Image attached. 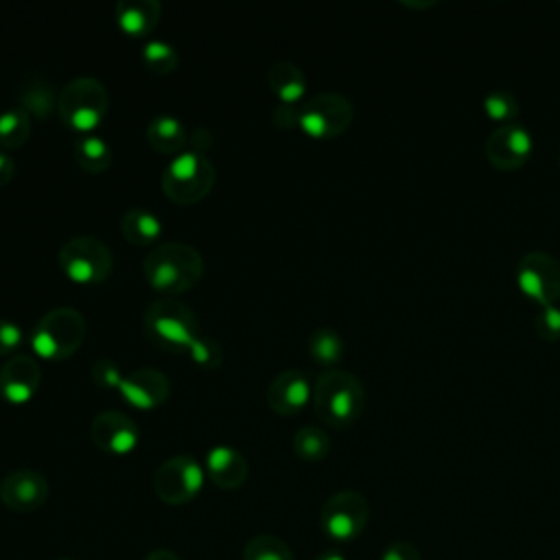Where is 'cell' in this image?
Segmentation results:
<instances>
[{
	"mask_svg": "<svg viewBox=\"0 0 560 560\" xmlns=\"http://www.w3.org/2000/svg\"><path fill=\"white\" fill-rule=\"evenodd\" d=\"M31 136V116L22 107H11L0 114V147L20 149Z\"/></svg>",
	"mask_w": 560,
	"mask_h": 560,
	"instance_id": "obj_27",
	"label": "cell"
},
{
	"mask_svg": "<svg viewBox=\"0 0 560 560\" xmlns=\"http://www.w3.org/2000/svg\"><path fill=\"white\" fill-rule=\"evenodd\" d=\"M188 357L192 359V363L195 365H199V368H203V370H217V368H221V363H223V350H221V346L214 341V339H210V337H197V341L188 348Z\"/></svg>",
	"mask_w": 560,
	"mask_h": 560,
	"instance_id": "obj_31",
	"label": "cell"
},
{
	"mask_svg": "<svg viewBox=\"0 0 560 560\" xmlns=\"http://www.w3.org/2000/svg\"><path fill=\"white\" fill-rule=\"evenodd\" d=\"M144 560H179V556L175 551H171V549H155Z\"/></svg>",
	"mask_w": 560,
	"mask_h": 560,
	"instance_id": "obj_38",
	"label": "cell"
},
{
	"mask_svg": "<svg viewBox=\"0 0 560 560\" xmlns=\"http://www.w3.org/2000/svg\"><path fill=\"white\" fill-rule=\"evenodd\" d=\"M311 396H313V385L308 376L298 368L278 372L267 385V394H265L269 409L276 411L278 416H293L302 411L311 400Z\"/></svg>",
	"mask_w": 560,
	"mask_h": 560,
	"instance_id": "obj_16",
	"label": "cell"
},
{
	"mask_svg": "<svg viewBox=\"0 0 560 560\" xmlns=\"http://www.w3.org/2000/svg\"><path fill=\"white\" fill-rule=\"evenodd\" d=\"M267 85L278 98V103L302 105L306 94V77L291 61H276L267 72Z\"/></svg>",
	"mask_w": 560,
	"mask_h": 560,
	"instance_id": "obj_21",
	"label": "cell"
},
{
	"mask_svg": "<svg viewBox=\"0 0 560 560\" xmlns=\"http://www.w3.org/2000/svg\"><path fill=\"white\" fill-rule=\"evenodd\" d=\"M109 107V94L103 81L94 77H77L68 81L59 94L57 101V112L61 122L77 131L88 136L94 131Z\"/></svg>",
	"mask_w": 560,
	"mask_h": 560,
	"instance_id": "obj_5",
	"label": "cell"
},
{
	"mask_svg": "<svg viewBox=\"0 0 560 560\" xmlns=\"http://www.w3.org/2000/svg\"><path fill=\"white\" fill-rule=\"evenodd\" d=\"M142 273L149 287L164 298L179 295L201 282L203 256L188 243H158L144 256Z\"/></svg>",
	"mask_w": 560,
	"mask_h": 560,
	"instance_id": "obj_1",
	"label": "cell"
},
{
	"mask_svg": "<svg viewBox=\"0 0 560 560\" xmlns=\"http://www.w3.org/2000/svg\"><path fill=\"white\" fill-rule=\"evenodd\" d=\"M558 166H560V153H558Z\"/></svg>",
	"mask_w": 560,
	"mask_h": 560,
	"instance_id": "obj_41",
	"label": "cell"
},
{
	"mask_svg": "<svg viewBox=\"0 0 560 560\" xmlns=\"http://www.w3.org/2000/svg\"><path fill=\"white\" fill-rule=\"evenodd\" d=\"M42 385V368L33 354L18 352L0 368V396L9 405H26Z\"/></svg>",
	"mask_w": 560,
	"mask_h": 560,
	"instance_id": "obj_15",
	"label": "cell"
},
{
	"mask_svg": "<svg viewBox=\"0 0 560 560\" xmlns=\"http://www.w3.org/2000/svg\"><path fill=\"white\" fill-rule=\"evenodd\" d=\"M483 114L499 127L516 122L518 101L510 90H492L483 96Z\"/></svg>",
	"mask_w": 560,
	"mask_h": 560,
	"instance_id": "obj_29",
	"label": "cell"
},
{
	"mask_svg": "<svg viewBox=\"0 0 560 560\" xmlns=\"http://www.w3.org/2000/svg\"><path fill=\"white\" fill-rule=\"evenodd\" d=\"M217 182L212 162L197 151H182L162 171V192L179 206H192L206 199Z\"/></svg>",
	"mask_w": 560,
	"mask_h": 560,
	"instance_id": "obj_6",
	"label": "cell"
},
{
	"mask_svg": "<svg viewBox=\"0 0 560 560\" xmlns=\"http://www.w3.org/2000/svg\"><path fill=\"white\" fill-rule=\"evenodd\" d=\"M315 560H346L339 551H335V549H328V551H324V553H319Z\"/></svg>",
	"mask_w": 560,
	"mask_h": 560,
	"instance_id": "obj_39",
	"label": "cell"
},
{
	"mask_svg": "<svg viewBox=\"0 0 560 560\" xmlns=\"http://www.w3.org/2000/svg\"><path fill=\"white\" fill-rule=\"evenodd\" d=\"M532 153H534V138L529 129L521 122H510L492 129L483 144V155L488 164L503 173L518 171L521 166H525Z\"/></svg>",
	"mask_w": 560,
	"mask_h": 560,
	"instance_id": "obj_12",
	"label": "cell"
},
{
	"mask_svg": "<svg viewBox=\"0 0 560 560\" xmlns=\"http://www.w3.org/2000/svg\"><path fill=\"white\" fill-rule=\"evenodd\" d=\"M74 160L85 173L101 175L112 166L114 153L103 138L88 133L74 142Z\"/></svg>",
	"mask_w": 560,
	"mask_h": 560,
	"instance_id": "obj_24",
	"label": "cell"
},
{
	"mask_svg": "<svg viewBox=\"0 0 560 560\" xmlns=\"http://www.w3.org/2000/svg\"><path fill=\"white\" fill-rule=\"evenodd\" d=\"M59 560H72V558H59Z\"/></svg>",
	"mask_w": 560,
	"mask_h": 560,
	"instance_id": "obj_40",
	"label": "cell"
},
{
	"mask_svg": "<svg viewBox=\"0 0 560 560\" xmlns=\"http://www.w3.org/2000/svg\"><path fill=\"white\" fill-rule=\"evenodd\" d=\"M13 175H15L13 160L4 151H0V188L7 186L13 179Z\"/></svg>",
	"mask_w": 560,
	"mask_h": 560,
	"instance_id": "obj_37",
	"label": "cell"
},
{
	"mask_svg": "<svg viewBox=\"0 0 560 560\" xmlns=\"http://www.w3.org/2000/svg\"><path fill=\"white\" fill-rule=\"evenodd\" d=\"M147 339L166 352H188L199 337V322L188 304L177 298H158L144 311Z\"/></svg>",
	"mask_w": 560,
	"mask_h": 560,
	"instance_id": "obj_3",
	"label": "cell"
},
{
	"mask_svg": "<svg viewBox=\"0 0 560 560\" xmlns=\"http://www.w3.org/2000/svg\"><path fill=\"white\" fill-rule=\"evenodd\" d=\"M381 560H422V556L416 545H411L407 540H398L383 549Z\"/></svg>",
	"mask_w": 560,
	"mask_h": 560,
	"instance_id": "obj_36",
	"label": "cell"
},
{
	"mask_svg": "<svg viewBox=\"0 0 560 560\" xmlns=\"http://www.w3.org/2000/svg\"><path fill=\"white\" fill-rule=\"evenodd\" d=\"M306 348H308L311 359L317 365L326 368V370L337 368V363L343 357V339H341V335L335 328H326V326L324 328H315L308 335Z\"/></svg>",
	"mask_w": 560,
	"mask_h": 560,
	"instance_id": "obj_25",
	"label": "cell"
},
{
	"mask_svg": "<svg viewBox=\"0 0 560 560\" xmlns=\"http://www.w3.org/2000/svg\"><path fill=\"white\" fill-rule=\"evenodd\" d=\"M352 103L337 92H322L302 103L300 129L313 140H335L352 122Z\"/></svg>",
	"mask_w": 560,
	"mask_h": 560,
	"instance_id": "obj_8",
	"label": "cell"
},
{
	"mask_svg": "<svg viewBox=\"0 0 560 560\" xmlns=\"http://www.w3.org/2000/svg\"><path fill=\"white\" fill-rule=\"evenodd\" d=\"M48 499V481L33 468H18L0 481V501L4 508L26 514L42 508Z\"/></svg>",
	"mask_w": 560,
	"mask_h": 560,
	"instance_id": "obj_14",
	"label": "cell"
},
{
	"mask_svg": "<svg viewBox=\"0 0 560 560\" xmlns=\"http://www.w3.org/2000/svg\"><path fill=\"white\" fill-rule=\"evenodd\" d=\"M118 392L136 409H155L166 402L171 381L164 372L155 368H138L122 378Z\"/></svg>",
	"mask_w": 560,
	"mask_h": 560,
	"instance_id": "obj_17",
	"label": "cell"
},
{
	"mask_svg": "<svg viewBox=\"0 0 560 560\" xmlns=\"http://www.w3.org/2000/svg\"><path fill=\"white\" fill-rule=\"evenodd\" d=\"M147 142L155 153L179 155L188 142V133L179 118L162 114L147 125Z\"/></svg>",
	"mask_w": 560,
	"mask_h": 560,
	"instance_id": "obj_22",
	"label": "cell"
},
{
	"mask_svg": "<svg viewBox=\"0 0 560 560\" xmlns=\"http://www.w3.org/2000/svg\"><path fill=\"white\" fill-rule=\"evenodd\" d=\"M203 470L212 479L214 486H219L223 490H236L245 483L249 466L241 451H236L228 444H221V446H214L208 451Z\"/></svg>",
	"mask_w": 560,
	"mask_h": 560,
	"instance_id": "obj_18",
	"label": "cell"
},
{
	"mask_svg": "<svg viewBox=\"0 0 560 560\" xmlns=\"http://www.w3.org/2000/svg\"><path fill=\"white\" fill-rule=\"evenodd\" d=\"M300 109H302V105L278 103L271 109V120L278 129H295V127H300Z\"/></svg>",
	"mask_w": 560,
	"mask_h": 560,
	"instance_id": "obj_35",
	"label": "cell"
},
{
	"mask_svg": "<svg viewBox=\"0 0 560 560\" xmlns=\"http://www.w3.org/2000/svg\"><path fill=\"white\" fill-rule=\"evenodd\" d=\"M243 560H293V553L284 540L273 534H258L247 540Z\"/></svg>",
	"mask_w": 560,
	"mask_h": 560,
	"instance_id": "obj_28",
	"label": "cell"
},
{
	"mask_svg": "<svg viewBox=\"0 0 560 560\" xmlns=\"http://www.w3.org/2000/svg\"><path fill=\"white\" fill-rule=\"evenodd\" d=\"M61 273L74 284H101L114 269L112 249L96 236H72L57 254Z\"/></svg>",
	"mask_w": 560,
	"mask_h": 560,
	"instance_id": "obj_7",
	"label": "cell"
},
{
	"mask_svg": "<svg viewBox=\"0 0 560 560\" xmlns=\"http://www.w3.org/2000/svg\"><path fill=\"white\" fill-rule=\"evenodd\" d=\"M90 376L94 381V385L103 387V389H118L120 383H122V374H120V368L116 361L112 359H98L92 363V370H90Z\"/></svg>",
	"mask_w": 560,
	"mask_h": 560,
	"instance_id": "obj_33",
	"label": "cell"
},
{
	"mask_svg": "<svg viewBox=\"0 0 560 560\" xmlns=\"http://www.w3.org/2000/svg\"><path fill=\"white\" fill-rule=\"evenodd\" d=\"M142 61H144L147 70L153 74H171L177 68L179 57H177V50L168 42L151 39L142 48Z\"/></svg>",
	"mask_w": 560,
	"mask_h": 560,
	"instance_id": "obj_30",
	"label": "cell"
},
{
	"mask_svg": "<svg viewBox=\"0 0 560 560\" xmlns=\"http://www.w3.org/2000/svg\"><path fill=\"white\" fill-rule=\"evenodd\" d=\"M370 518V503L357 490H339L326 499L319 512L322 529L335 540L357 538Z\"/></svg>",
	"mask_w": 560,
	"mask_h": 560,
	"instance_id": "obj_11",
	"label": "cell"
},
{
	"mask_svg": "<svg viewBox=\"0 0 560 560\" xmlns=\"http://www.w3.org/2000/svg\"><path fill=\"white\" fill-rule=\"evenodd\" d=\"M88 332L85 317L72 306H57L44 313L28 335L31 350L46 361L70 359Z\"/></svg>",
	"mask_w": 560,
	"mask_h": 560,
	"instance_id": "obj_4",
	"label": "cell"
},
{
	"mask_svg": "<svg viewBox=\"0 0 560 560\" xmlns=\"http://www.w3.org/2000/svg\"><path fill=\"white\" fill-rule=\"evenodd\" d=\"M24 343L22 328L11 319H0V357H13Z\"/></svg>",
	"mask_w": 560,
	"mask_h": 560,
	"instance_id": "obj_34",
	"label": "cell"
},
{
	"mask_svg": "<svg viewBox=\"0 0 560 560\" xmlns=\"http://www.w3.org/2000/svg\"><path fill=\"white\" fill-rule=\"evenodd\" d=\"M57 101H59V96L55 94V88L42 74L31 72L22 79L20 90H18V103L28 116L48 118L52 114V109L57 107Z\"/></svg>",
	"mask_w": 560,
	"mask_h": 560,
	"instance_id": "obj_20",
	"label": "cell"
},
{
	"mask_svg": "<svg viewBox=\"0 0 560 560\" xmlns=\"http://www.w3.org/2000/svg\"><path fill=\"white\" fill-rule=\"evenodd\" d=\"M291 448L302 462H322L330 453V438L324 429L306 424L293 433Z\"/></svg>",
	"mask_w": 560,
	"mask_h": 560,
	"instance_id": "obj_26",
	"label": "cell"
},
{
	"mask_svg": "<svg viewBox=\"0 0 560 560\" xmlns=\"http://www.w3.org/2000/svg\"><path fill=\"white\" fill-rule=\"evenodd\" d=\"M90 438L107 455H129L138 444V424L118 409H105L92 418Z\"/></svg>",
	"mask_w": 560,
	"mask_h": 560,
	"instance_id": "obj_13",
	"label": "cell"
},
{
	"mask_svg": "<svg viewBox=\"0 0 560 560\" xmlns=\"http://www.w3.org/2000/svg\"><path fill=\"white\" fill-rule=\"evenodd\" d=\"M120 232L131 245H138V247L151 245L153 247V245H158L155 241L162 234V223L147 208H129L120 219Z\"/></svg>",
	"mask_w": 560,
	"mask_h": 560,
	"instance_id": "obj_23",
	"label": "cell"
},
{
	"mask_svg": "<svg viewBox=\"0 0 560 560\" xmlns=\"http://www.w3.org/2000/svg\"><path fill=\"white\" fill-rule=\"evenodd\" d=\"M311 400L317 418L324 424L332 429H346L354 424L363 413L365 389L354 374L332 368L317 376Z\"/></svg>",
	"mask_w": 560,
	"mask_h": 560,
	"instance_id": "obj_2",
	"label": "cell"
},
{
	"mask_svg": "<svg viewBox=\"0 0 560 560\" xmlns=\"http://www.w3.org/2000/svg\"><path fill=\"white\" fill-rule=\"evenodd\" d=\"M162 7L158 0H120L114 9L118 28L127 37H147L160 22Z\"/></svg>",
	"mask_w": 560,
	"mask_h": 560,
	"instance_id": "obj_19",
	"label": "cell"
},
{
	"mask_svg": "<svg viewBox=\"0 0 560 560\" xmlns=\"http://www.w3.org/2000/svg\"><path fill=\"white\" fill-rule=\"evenodd\" d=\"M206 470L192 455H173L153 472V490L160 501L182 505L192 501L203 488Z\"/></svg>",
	"mask_w": 560,
	"mask_h": 560,
	"instance_id": "obj_9",
	"label": "cell"
},
{
	"mask_svg": "<svg viewBox=\"0 0 560 560\" xmlns=\"http://www.w3.org/2000/svg\"><path fill=\"white\" fill-rule=\"evenodd\" d=\"M516 284L540 308L560 300V260L547 252H527L516 265Z\"/></svg>",
	"mask_w": 560,
	"mask_h": 560,
	"instance_id": "obj_10",
	"label": "cell"
},
{
	"mask_svg": "<svg viewBox=\"0 0 560 560\" xmlns=\"http://www.w3.org/2000/svg\"><path fill=\"white\" fill-rule=\"evenodd\" d=\"M534 328L540 339H545L549 343L560 341V306L558 304L542 306L538 311V315L534 317Z\"/></svg>",
	"mask_w": 560,
	"mask_h": 560,
	"instance_id": "obj_32",
	"label": "cell"
}]
</instances>
